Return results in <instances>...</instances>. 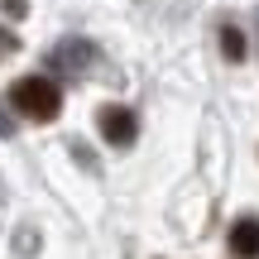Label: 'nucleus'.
Masks as SVG:
<instances>
[{"instance_id":"obj_1","label":"nucleus","mask_w":259,"mask_h":259,"mask_svg":"<svg viewBox=\"0 0 259 259\" xmlns=\"http://www.w3.org/2000/svg\"><path fill=\"white\" fill-rule=\"evenodd\" d=\"M10 106H15L24 120L48 125V120L63 115V92H58L53 77H19V82L10 87Z\"/></svg>"},{"instance_id":"obj_3","label":"nucleus","mask_w":259,"mask_h":259,"mask_svg":"<svg viewBox=\"0 0 259 259\" xmlns=\"http://www.w3.org/2000/svg\"><path fill=\"white\" fill-rule=\"evenodd\" d=\"M231 250H235V259H259V221L254 216H240L231 226Z\"/></svg>"},{"instance_id":"obj_2","label":"nucleus","mask_w":259,"mask_h":259,"mask_svg":"<svg viewBox=\"0 0 259 259\" xmlns=\"http://www.w3.org/2000/svg\"><path fill=\"white\" fill-rule=\"evenodd\" d=\"M96 130H101L106 144L130 149V144H135V135H139V115L130 111V106H101V111H96Z\"/></svg>"},{"instance_id":"obj_6","label":"nucleus","mask_w":259,"mask_h":259,"mask_svg":"<svg viewBox=\"0 0 259 259\" xmlns=\"http://www.w3.org/2000/svg\"><path fill=\"white\" fill-rule=\"evenodd\" d=\"M0 10H5L10 19H24V15H29V5H24V0H0Z\"/></svg>"},{"instance_id":"obj_7","label":"nucleus","mask_w":259,"mask_h":259,"mask_svg":"<svg viewBox=\"0 0 259 259\" xmlns=\"http://www.w3.org/2000/svg\"><path fill=\"white\" fill-rule=\"evenodd\" d=\"M15 48H19V38L10 34V29H0V58H5V53H15Z\"/></svg>"},{"instance_id":"obj_8","label":"nucleus","mask_w":259,"mask_h":259,"mask_svg":"<svg viewBox=\"0 0 259 259\" xmlns=\"http://www.w3.org/2000/svg\"><path fill=\"white\" fill-rule=\"evenodd\" d=\"M10 135H15V120H10V115L0 111V139H10Z\"/></svg>"},{"instance_id":"obj_5","label":"nucleus","mask_w":259,"mask_h":259,"mask_svg":"<svg viewBox=\"0 0 259 259\" xmlns=\"http://www.w3.org/2000/svg\"><path fill=\"white\" fill-rule=\"evenodd\" d=\"M216 38H221V53L231 58V63H245V34H240L235 24H226L221 34H216Z\"/></svg>"},{"instance_id":"obj_4","label":"nucleus","mask_w":259,"mask_h":259,"mask_svg":"<svg viewBox=\"0 0 259 259\" xmlns=\"http://www.w3.org/2000/svg\"><path fill=\"white\" fill-rule=\"evenodd\" d=\"M92 58H96V48L87 44V38H67V44L53 53V63H58V67H72V72H82Z\"/></svg>"}]
</instances>
